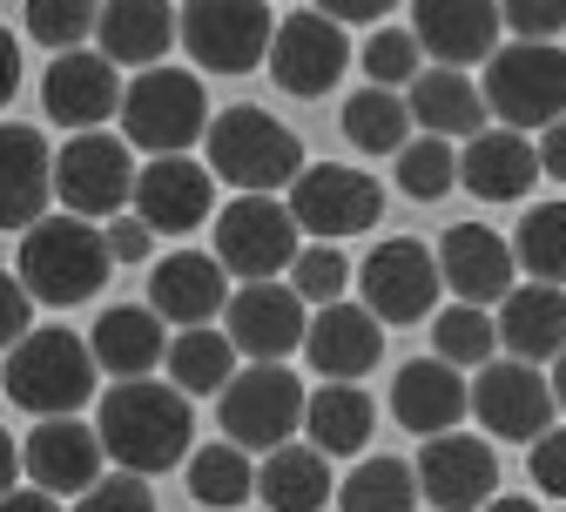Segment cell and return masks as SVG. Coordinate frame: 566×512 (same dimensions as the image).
<instances>
[{
	"label": "cell",
	"mask_w": 566,
	"mask_h": 512,
	"mask_svg": "<svg viewBox=\"0 0 566 512\" xmlns=\"http://www.w3.org/2000/svg\"><path fill=\"white\" fill-rule=\"evenodd\" d=\"M95 431H102V452L135 472V479H156L169 466H189V398L163 378H115L95 405Z\"/></svg>",
	"instance_id": "cell-1"
},
{
	"label": "cell",
	"mask_w": 566,
	"mask_h": 512,
	"mask_svg": "<svg viewBox=\"0 0 566 512\" xmlns=\"http://www.w3.org/2000/svg\"><path fill=\"white\" fill-rule=\"evenodd\" d=\"M115 257H108V237L95 223H82V216H41L34 230H21V283L28 297L41 304H88L95 290L108 283Z\"/></svg>",
	"instance_id": "cell-2"
},
{
	"label": "cell",
	"mask_w": 566,
	"mask_h": 512,
	"mask_svg": "<svg viewBox=\"0 0 566 512\" xmlns=\"http://www.w3.org/2000/svg\"><path fill=\"white\" fill-rule=\"evenodd\" d=\"M209 176H223L230 189L243 196H270V189H291L304 176V149H297V135L283 128L276 115L237 102L223 108L217 122H209Z\"/></svg>",
	"instance_id": "cell-3"
},
{
	"label": "cell",
	"mask_w": 566,
	"mask_h": 512,
	"mask_svg": "<svg viewBox=\"0 0 566 512\" xmlns=\"http://www.w3.org/2000/svg\"><path fill=\"white\" fill-rule=\"evenodd\" d=\"M0 378H8V398L28 405L34 418H67L95 398V351H88V337L48 324L8 351V372Z\"/></svg>",
	"instance_id": "cell-4"
},
{
	"label": "cell",
	"mask_w": 566,
	"mask_h": 512,
	"mask_svg": "<svg viewBox=\"0 0 566 512\" xmlns=\"http://www.w3.org/2000/svg\"><path fill=\"white\" fill-rule=\"evenodd\" d=\"M209 102L202 82L182 75V67H142L122 95V142L149 156H189V142H202Z\"/></svg>",
	"instance_id": "cell-5"
},
{
	"label": "cell",
	"mask_w": 566,
	"mask_h": 512,
	"mask_svg": "<svg viewBox=\"0 0 566 512\" xmlns=\"http://www.w3.org/2000/svg\"><path fill=\"white\" fill-rule=\"evenodd\" d=\"M485 108L506 128H553L566 115V48L513 41L485 61Z\"/></svg>",
	"instance_id": "cell-6"
},
{
	"label": "cell",
	"mask_w": 566,
	"mask_h": 512,
	"mask_svg": "<svg viewBox=\"0 0 566 512\" xmlns=\"http://www.w3.org/2000/svg\"><path fill=\"white\" fill-rule=\"evenodd\" d=\"M176 21H182V48L209 75H250L256 61H270L276 41L270 0H182Z\"/></svg>",
	"instance_id": "cell-7"
},
{
	"label": "cell",
	"mask_w": 566,
	"mask_h": 512,
	"mask_svg": "<svg viewBox=\"0 0 566 512\" xmlns=\"http://www.w3.org/2000/svg\"><path fill=\"white\" fill-rule=\"evenodd\" d=\"M304 385L291 364H250V372H237L223 385V431H230V446L243 452H276V446H291V431L304 425Z\"/></svg>",
	"instance_id": "cell-8"
},
{
	"label": "cell",
	"mask_w": 566,
	"mask_h": 512,
	"mask_svg": "<svg viewBox=\"0 0 566 512\" xmlns=\"http://www.w3.org/2000/svg\"><path fill=\"white\" fill-rule=\"evenodd\" d=\"M135 156H128V142L122 135H75L67 149L54 156V196L67 216H82V223H108V216H122L135 202Z\"/></svg>",
	"instance_id": "cell-9"
},
{
	"label": "cell",
	"mask_w": 566,
	"mask_h": 512,
	"mask_svg": "<svg viewBox=\"0 0 566 512\" xmlns=\"http://www.w3.org/2000/svg\"><path fill=\"white\" fill-rule=\"evenodd\" d=\"M297 216L291 202H276V196H237L223 216H217V263L243 283H270V276H291L297 263Z\"/></svg>",
	"instance_id": "cell-10"
},
{
	"label": "cell",
	"mask_w": 566,
	"mask_h": 512,
	"mask_svg": "<svg viewBox=\"0 0 566 512\" xmlns=\"http://www.w3.org/2000/svg\"><path fill=\"white\" fill-rule=\"evenodd\" d=\"M291 216H297V230H311L324 243L365 237L378 216H385V189L365 169H350V163H311L291 182Z\"/></svg>",
	"instance_id": "cell-11"
},
{
	"label": "cell",
	"mask_w": 566,
	"mask_h": 512,
	"mask_svg": "<svg viewBox=\"0 0 566 512\" xmlns=\"http://www.w3.org/2000/svg\"><path fill=\"white\" fill-rule=\"evenodd\" d=\"M358 283H365V311H371L378 324H418V317H432V311H439V290H446L439 257L424 250V243H411V237L378 243V250L365 257Z\"/></svg>",
	"instance_id": "cell-12"
},
{
	"label": "cell",
	"mask_w": 566,
	"mask_h": 512,
	"mask_svg": "<svg viewBox=\"0 0 566 512\" xmlns=\"http://www.w3.org/2000/svg\"><path fill=\"white\" fill-rule=\"evenodd\" d=\"M350 67V41L331 14L304 8L291 21H276V41H270V82L283 95H297V102H317L337 88V75Z\"/></svg>",
	"instance_id": "cell-13"
},
{
	"label": "cell",
	"mask_w": 566,
	"mask_h": 512,
	"mask_svg": "<svg viewBox=\"0 0 566 512\" xmlns=\"http://www.w3.org/2000/svg\"><path fill=\"white\" fill-rule=\"evenodd\" d=\"M472 411H479V425L492 438H520V446H533L539 431H553L559 398H553V378H539V364L492 357L472 378Z\"/></svg>",
	"instance_id": "cell-14"
},
{
	"label": "cell",
	"mask_w": 566,
	"mask_h": 512,
	"mask_svg": "<svg viewBox=\"0 0 566 512\" xmlns=\"http://www.w3.org/2000/svg\"><path fill=\"white\" fill-rule=\"evenodd\" d=\"M418 499H432L439 512H485L500 499V459L472 431H439L418 452Z\"/></svg>",
	"instance_id": "cell-15"
},
{
	"label": "cell",
	"mask_w": 566,
	"mask_h": 512,
	"mask_svg": "<svg viewBox=\"0 0 566 512\" xmlns=\"http://www.w3.org/2000/svg\"><path fill=\"white\" fill-rule=\"evenodd\" d=\"M223 331H230V344H237L250 364H283L291 351H304L311 317H304V297H297V290L270 276V283H243V290H230Z\"/></svg>",
	"instance_id": "cell-16"
},
{
	"label": "cell",
	"mask_w": 566,
	"mask_h": 512,
	"mask_svg": "<svg viewBox=\"0 0 566 512\" xmlns=\"http://www.w3.org/2000/svg\"><path fill=\"white\" fill-rule=\"evenodd\" d=\"M122 95H128V82H122V67L102 48H67V54H54V67L41 75L48 122L82 128V135L102 128L108 115H122Z\"/></svg>",
	"instance_id": "cell-17"
},
{
	"label": "cell",
	"mask_w": 566,
	"mask_h": 512,
	"mask_svg": "<svg viewBox=\"0 0 566 512\" xmlns=\"http://www.w3.org/2000/svg\"><path fill=\"white\" fill-rule=\"evenodd\" d=\"M102 466H108L102 431L82 425L75 411H67V418H34L28 446H21V472H28L41 492H54V499H67V492L82 499V492L102 479Z\"/></svg>",
	"instance_id": "cell-18"
},
{
	"label": "cell",
	"mask_w": 566,
	"mask_h": 512,
	"mask_svg": "<svg viewBox=\"0 0 566 512\" xmlns=\"http://www.w3.org/2000/svg\"><path fill=\"white\" fill-rule=\"evenodd\" d=\"M411 34L439 67H472L500 54V0H411Z\"/></svg>",
	"instance_id": "cell-19"
},
{
	"label": "cell",
	"mask_w": 566,
	"mask_h": 512,
	"mask_svg": "<svg viewBox=\"0 0 566 512\" xmlns=\"http://www.w3.org/2000/svg\"><path fill=\"white\" fill-rule=\"evenodd\" d=\"M156 237H189L209 209H217V176L189 156H149V169L135 176V202H128Z\"/></svg>",
	"instance_id": "cell-20"
},
{
	"label": "cell",
	"mask_w": 566,
	"mask_h": 512,
	"mask_svg": "<svg viewBox=\"0 0 566 512\" xmlns=\"http://www.w3.org/2000/svg\"><path fill=\"white\" fill-rule=\"evenodd\" d=\"M513 270H520V257H513V243L506 237H492L485 223H452L446 237H439V276H446V290L459 304H506L513 297Z\"/></svg>",
	"instance_id": "cell-21"
},
{
	"label": "cell",
	"mask_w": 566,
	"mask_h": 512,
	"mask_svg": "<svg viewBox=\"0 0 566 512\" xmlns=\"http://www.w3.org/2000/svg\"><path fill=\"white\" fill-rule=\"evenodd\" d=\"M304 357L311 372H324V385H365V372L385 357V324L365 304H324L304 331Z\"/></svg>",
	"instance_id": "cell-22"
},
{
	"label": "cell",
	"mask_w": 566,
	"mask_h": 512,
	"mask_svg": "<svg viewBox=\"0 0 566 512\" xmlns=\"http://www.w3.org/2000/svg\"><path fill=\"white\" fill-rule=\"evenodd\" d=\"M149 311L176 331H196L209 317H223L230 311V270L217 257H202V250H176L156 263L149 276Z\"/></svg>",
	"instance_id": "cell-23"
},
{
	"label": "cell",
	"mask_w": 566,
	"mask_h": 512,
	"mask_svg": "<svg viewBox=\"0 0 566 512\" xmlns=\"http://www.w3.org/2000/svg\"><path fill=\"white\" fill-rule=\"evenodd\" d=\"M472 411V385L459 378V364L446 357H411L405 372L391 378V418L418 438H439L459 431V418Z\"/></svg>",
	"instance_id": "cell-24"
},
{
	"label": "cell",
	"mask_w": 566,
	"mask_h": 512,
	"mask_svg": "<svg viewBox=\"0 0 566 512\" xmlns=\"http://www.w3.org/2000/svg\"><path fill=\"white\" fill-rule=\"evenodd\" d=\"M54 196V156L41 128L0 122V230H34Z\"/></svg>",
	"instance_id": "cell-25"
},
{
	"label": "cell",
	"mask_w": 566,
	"mask_h": 512,
	"mask_svg": "<svg viewBox=\"0 0 566 512\" xmlns=\"http://www.w3.org/2000/svg\"><path fill=\"white\" fill-rule=\"evenodd\" d=\"M459 182L479 202H520L539 182V149L520 128H479L465 142V156H459Z\"/></svg>",
	"instance_id": "cell-26"
},
{
	"label": "cell",
	"mask_w": 566,
	"mask_h": 512,
	"mask_svg": "<svg viewBox=\"0 0 566 512\" xmlns=\"http://www.w3.org/2000/svg\"><path fill=\"white\" fill-rule=\"evenodd\" d=\"M182 41V21L169 0H108L95 21V48L115 67H163V54Z\"/></svg>",
	"instance_id": "cell-27"
},
{
	"label": "cell",
	"mask_w": 566,
	"mask_h": 512,
	"mask_svg": "<svg viewBox=\"0 0 566 512\" xmlns=\"http://www.w3.org/2000/svg\"><path fill=\"white\" fill-rule=\"evenodd\" d=\"M88 351H95V372H108V378H156V364L169 357V337L149 304H115L95 317Z\"/></svg>",
	"instance_id": "cell-28"
},
{
	"label": "cell",
	"mask_w": 566,
	"mask_h": 512,
	"mask_svg": "<svg viewBox=\"0 0 566 512\" xmlns=\"http://www.w3.org/2000/svg\"><path fill=\"white\" fill-rule=\"evenodd\" d=\"M500 351L520 364H546L566 351V290L559 283H513V297L500 304Z\"/></svg>",
	"instance_id": "cell-29"
},
{
	"label": "cell",
	"mask_w": 566,
	"mask_h": 512,
	"mask_svg": "<svg viewBox=\"0 0 566 512\" xmlns=\"http://www.w3.org/2000/svg\"><path fill=\"white\" fill-rule=\"evenodd\" d=\"M405 108L424 135H479L485 128V88H472L465 67H424Z\"/></svg>",
	"instance_id": "cell-30"
},
{
	"label": "cell",
	"mask_w": 566,
	"mask_h": 512,
	"mask_svg": "<svg viewBox=\"0 0 566 512\" xmlns=\"http://www.w3.org/2000/svg\"><path fill=\"white\" fill-rule=\"evenodd\" d=\"M256 499L270 512H324V499H337L331 459L317 446H276L256 472Z\"/></svg>",
	"instance_id": "cell-31"
},
{
	"label": "cell",
	"mask_w": 566,
	"mask_h": 512,
	"mask_svg": "<svg viewBox=\"0 0 566 512\" xmlns=\"http://www.w3.org/2000/svg\"><path fill=\"white\" fill-rule=\"evenodd\" d=\"M304 425H311V446H317L324 459H350V452L371 446L378 411H371L365 385H317L311 405H304Z\"/></svg>",
	"instance_id": "cell-32"
},
{
	"label": "cell",
	"mask_w": 566,
	"mask_h": 512,
	"mask_svg": "<svg viewBox=\"0 0 566 512\" xmlns=\"http://www.w3.org/2000/svg\"><path fill=\"white\" fill-rule=\"evenodd\" d=\"M237 344H230V331H209V324H196V331H176L169 337V385L182 391V398H209L217 391L223 398V385L237 378Z\"/></svg>",
	"instance_id": "cell-33"
},
{
	"label": "cell",
	"mask_w": 566,
	"mask_h": 512,
	"mask_svg": "<svg viewBox=\"0 0 566 512\" xmlns=\"http://www.w3.org/2000/svg\"><path fill=\"white\" fill-rule=\"evenodd\" d=\"M411 135V108L391 95V88H358L344 102V142L365 156H398Z\"/></svg>",
	"instance_id": "cell-34"
},
{
	"label": "cell",
	"mask_w": 566,
	"mask_h": 512,
	"mask_svg": "<svg viewBox=\"0 0 566 512\" xmlns=\"http://www.w3.org/2000/svg\"><path fill=\"white\" fill-rule=\"evenodd\" d=\"M432 351L459 372H485L500 357V317L479 311V304H452V311H432Z\"/></svg>",
	"instance_id": "cell-35"
},
{
	"label": "cell",
	"mask_w": 566,
	"mask_h": 512,
	"mask_svg": "<svg viewBox=\"0 0 566 512\" xmlns=\"http://www.w3.org/2000/svg\"><path fill=\"white\" fill-rule=\"evenodd\" d=\"M513 257L533 283H566V202H533L513 230Z\"/></svg>",
	"instance_id": "cell-36"
},
{
	"label": "cell",
	"mask_w": 566,
	"mask_h": 512,
	"mask_svg": "<svg viewBox=\"0 0 566 512\" xmlns=\"http://www.w3.org/2000/svg\"><path fill=\"white\" fill-rule=\"evenodd\" d=\"M337 505L344 512H411L418 505V472L405 459H365L337 485Z\"/></svg>",
	"instance_id": "cell-37"
},
{
	"label": "cell",
	"mask_w": 566,
	"mask_h": 512,
	"mask_svg": "<svg viewBox=\"0 0 566 512\" xmlns=\"http://www.w3.org/2000/svg\"><path fill=\"white\" fill-rule=\"evenodd\" d=\"M189 492H196V505H243L250 492H256V466L243 459V446H202V452H189Z\"/></svg>",
	"instance_id": "cell-38"
},
{
	"label": "cell",
	"mask_w": 566,
	"mask_h": 512,
	"mask_svg": "<svg viewBox=\"0 0 566 512\" xmlns=\"http://www.w3.org/2000/svg\"><path fill=\"white\" fill-rule=\"evenodd\" d=\"M452 182H459V156L446 135H418L398 149V189L411 202H439V196H452Z\"/></svg>",
	"instance_id": "cell-39"
},
{
	"label": "cell",
	"mask_w": 566,
	"mask_h": 512,
	"mask_svg": "<svg viewBox=\"0 0 566 512\" xmlns=\"http://www.w3.org/2000/svg\"><path fill=\"white\" fill-rule=\"evenodd\" d=\"M102 8H108V0H28V34L41 48L67 54V48H82V34H95Z\"/></svg>",
	"instance_id": "cell-40"
},
{
	"label": "cell",
	"mask_w": 566,
	"mask_h": 512,
	"mask_svg": "<svg viewBox=\"0 0 566 512\" xmlns=\"http://www.w3.org/2000/svg\"><path fill=\"white\" fill-rule=\"evenodd\" d=\"M344 283H350V263H344V250H331V243H311V250H297V263H291V290L304 304H337L344 297Z\"/></svg>",
	"instance_id": "cell-41"
},
{
	"label": "cell",
	"mask_w": 566,
	"mask_h": 512,
	"mask_svg": "<svg viewBox=\"0 0 566 512\" xmlns=\"http://www.w3.org/2000/svg\"><path fill=\"white\" fill-rule=\"evenodd\" d=\"M365 75H371V88L418 82V34H411V28H378V34L365 41Z\"/></svg>",
	"instance_id": "cell-42"
},
{
	"label": "cell",
	"mask_w": 566,
	"mask_h": 512,
	"mask_svg": "<svg viewBox=\"0 0 566 512\" xmlns=\"http://www.w3.org/2000/svg\"><path fill=\"white\" fill-rule=\"evenodd\" d=\"M75 512H156V492H149V479H135V472H102L75 499Z\"/></svg>",
	"instance_id": "cell-43"
},
{
	"label": "cell",
	"mask_w": 566,
	"mask_h": 512,
	"mask_svg": "<svg viewBox=\"0 0 566 512\" xmlns=\"http://www.w3.org/2000/svg\"><path fill=\"white\" fill-rule=\"evenodd\" d=\"M500 21L513 41H553L566 28V0H500Z\"/></svg>",
	"instance_id": "cell-44"
},
{
	"label": "cell",
	"mask_w": 566,
	"mask_h": 512,
	"mask_svg": "<svg viewBox=\"0 0 566 512\" xmlns=\"http://www.w3.org/2000/svg\"><path fill=\"white\" fill-rule=\"evenodd\" d=\"M533 485L546 499H566V425H553V431L533 438Z\"/></svg>",
	"instance_id": "cell-45"
},
{
	"label": "cell",
	"mask_w": 566,
	"mask_h": 512,
	"mask_svg": "<svg viewBox=\"0 0 566 512\" xmlns=\"http://www.w3.org/2000/svg\"><path fill=\"white\" fill-rule=\"evenodd\" d=\"M34 331V297H28V283L0 270V351H14L21 337Z\"/></svg>",
	"instance_id": "cell-46"
},
{
	"label": "cell",
	"mask_w": 566,
	"mask_h": 512,
	"mask_svg": "<svg viewBox=\"0 0 566 512\" xmlns=\"http://www.w3.org/2000/svg\"><path fill=\"white\" fill-rule=\"evenodd\" d=\"M108 257L115 263H149V250H156V230L149 223H142V216L135 209H122V216H108Z\"/></svg>",
	"instance_id": "cell-47"
},
{
	"label": "cell",
	"mask_w": 566,
	"mask_h": 512,
	"mask_svg": "<svg viewBox=\"0 0 566 512\" xmlns=\"http://www.w3.org/2000/svg\"><path fill=\"white\" fill-rule=\"evenodd\" d=\"M311 8H317V14H331L337 28H358V21H385L398 0H311Z\"/></svg>",
	"instance_id": "cell-48"
},
{
	"label": "cell",
	"mask_w": 566,
	"mask_h": 512,
	"mask_svg": "<svg viewBox=\"0 0 566 512\" xmlns=\"http://www.w3.org/2000/svg\"><path fill=\"white\" fill-rule=\"evenodd\" d=\"M539 176H553V182H566V115L539 135Z\"/></svg>",
	"instance_id": "cell-49"
},
{
	"label": "cell",
	"mask_w": 566,
	"mask_h": 512,
	"mask_svg": "<svg viewBox=\"0 0 566 512\" xmlns=\"http://www.w3.org/2000/svg\"><path fill=\"white\" fill-rule=\"evenodd\" d=\"M14 88H21V41L0 28V108L14 102Z\"/></svg>",
	"instance_id": "cell-50"
},
{
	"label": "cell",
	"mask_w": 566,
	"mask_h": 512,
	"mask_svg": "<svg viewBox=\"0 0 566 512\" xmlns=\"http://www.w3.org/2000/svg\"><path fill=\"white\" fill-rule=\"evenodd\" d=\"M0 512H61V499L41 492V485H14L8 499H0Z\"/></svg>",
	"instance_id": "cell-51"
},
{
	"label": "cell",
	"mask_w": 566,
	"mask_h": 512,
	"mask_svg": "<svg viewBox=\"0 0 566 512\" xmlns=\"http://www.w3.org/2000/svg\"><path fill=\"white\" fill-rule=\"evenodd\" d=\"M21 485V446L8 438V425H0V499H8Z\"/></svg>",
	"instance_id": "cell-52"
},
{
	"label": "cell",
	"mask_w": 566,
	"mask_h": 512,
	"mask_svg": "<svg viewBox=\"0 0 566 512\" xmlns=\"http://www.w3.org/2000/svg\"><path fill=\"white\" fill-rule=\"evenodd\" d=\"M553 398H559V411H566V351L553 357Z\"/></svg>",
	"instance_id": "cell-53"
},
{
	"label": "cell",
	"mask_w": 566,
	"mask_h": 512,
	"mask_svg": "<svg viewBox=\"0 0 566 512\" xmlns=\"http://www.w3.org/2000/svg\"><path fill=\"white\" fill-rule=\"evenodd\" d=\"M485 512H539V505H533V499H492Z\"/></svg>",
	"instance_id": "cell-54"
}]
</instances>
